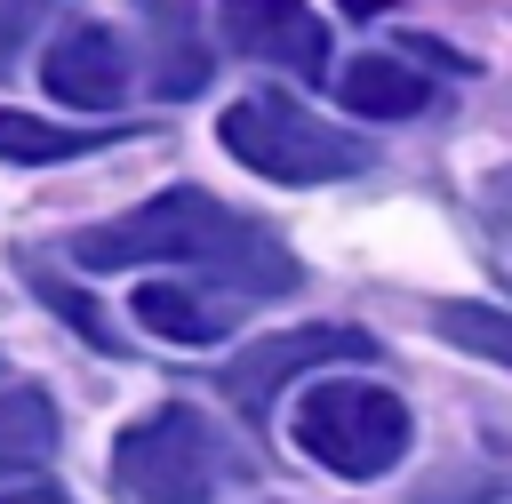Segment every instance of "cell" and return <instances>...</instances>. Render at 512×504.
<instances>
[{"instance_id":"cell-1","label":"cell","mask_w":512,"mask_h":504,"mask_svg":"<svg viewBox=\"0 0 512 504\" xmlns=\"http://www.w3.org/2000/svg\"><path fill=\"white\" fill-rule=\"evenodd\" d=\"M72 264H88V272L184 264V272H200V280L224 288V296H288V288L304 280L296 256H288L256 216L224 208V200L200 192V184H168V192H152L144 208L72 232Z\"/></svg>"},{"instance_id":"cell-2","label":"cell","mask_w":512,"mask_h":504,"mask_svg":"<svg viewBox=\"0 0 512 504\" xmlns=\"http://www.w3.org/2000/svg\"><path fill=\"white\" fill-rule=\"evenodd\" d=\"M288 440H296L320 472H336V480H384V472L408 456L416 416H408V400L384 392V384L312 376V384L296 392V408H288Z\"/></svg>"},{"instance_id":"cell-3","label":"cell","mask_w":512,"mask_h":504,"mask_svg":"<svg viewBox=\"0 0 512 504\" xmlns=\"http://www.w3.org/2000/svg\"><path fill=\"white\" fill-rule=\"evenodd\" d=\"M216 136H224V152H232L240 168H256V176H272V184H336V176H360V168L376 160L352 128H328L320 112H304V104L280 96V88H256V96L224 104Z\"/></svg>"},{"instance_id":"cell-4","label":"cell","mask_w":512,"mask_h":504,"mask_svg":"<svg viewBox=\"0 0 512 504\" xmlns=\"http://www.w3.org/2000/svg\"><path fill=\"white\" fill-rule=\"evenodd\" d=\"M112 480L128 504H216V488L232 480V448L200 408H152L144 424L120 432Z\"/></svg>"},{"instance_id":"cell-5","label":"cell","mask_w":512,"mask_h":504,"mask_svg":"<svg viewBox=\"0 0 512 504\" xmlns=\"http://www.w3.org/2000/svg\"><path fill=\"white\" fill-rule=\"evenodd\" d=\"M368 352H376V344H368V328H288V336H256V344H248L216 384L232 392V408H248V416L264 424L288 376L328 368V360H368Z\"/></svg>"},{"instance_id":"cell-6","label":"cell","mask_w":512,"mask_h":504,"mask_svg":"<svg viewBox=\"0 0 512 504\" xmlns=\"http://www.w3.org/2000/svg\"><path fill=\"white\" fill-rule=\"evenodd\" d=\"M224 40L256 64H280V72H304V80H328V24L320 8L304 0H224Z\"/></svg>"},{"instance_id":"cell-7","label":"cell","mask_w":512,"mask_h":504,"mask_svg":"<svg viewBox=\"0 0 512 504\" xmlns=\"http://www.w3.org/2000/svg\"><path fill=\"white\" fill-rule=\"evenodd\" d=\"M40 88L64 104V112H112L128 96V56L112 40V24H64L40 56Z\"/></svg>"},{"instance_id":"cell-8","label":"cell","mask_w":512,"mask_h":504,"mask_svg":"<svg viewBox=\"0 0 512 504\" xmlns=\"http://www.w3.org/2000/svg\"><path fill=\"white\" fill-rule=\"evenodd\" d=\"M144 16V72L152 96H200L208 88V40H200V0H136Z\"/></svg>"},{"instance_id":"cell-9","label":"cell","mask_w":512,"mask_h":504,"mask_svg":"<svg viewBox=\"0 0 512 504\" xmlns=\"http://www.w3.org/2000/svg\"><path fill=\"white\" fill-rule=\"evenodd\" d=\"M136 328H152L160 344H216L232 328V296L208 288V280H144L128 296Z\"/></svg>"},{"instance_id":"cell-10","label":"cell","mask_w":512,"mask_h":504,"mask_svg":"<svg viewBox=\"0 0 512 504\" xmlns=\"http://www.w3.org/2000/svg\"><path fill=\"white\" fill-rule=\"evenodd\" d=\"M336 96H344V112H360V120H416V112L432 104V80L408 72L400 56H352V64L336 72Z\"/></svg>"},{"instance_id":"cell-11","label":"cell","mask_w":512,"mask_h":504,"mask_svg":"<svg viewBox=\"0 0 512 504\" xmlns=\"http://www.w3.org/2000/svg\"><path fill=\"white\" fill-rule=\"evenodd\" d=\"M112 144V128H56V120H40V112H16V104H0V160H24V168H48V160H80V152H104Z\"/></svg>"},{"instance_id":"cell-12","label":"cell","mask_w":512,"mask_h":504,"mask_svg":"<svg viewBox=\"0 0 512 504\" xmlns=\"http://www.w3.org/2000/svg\"><path fill=\"white\" fill-rule=\"evenodd\" d=\"M48 448H56V408H48V392L8 384V392H0V472L40 464Z\"/></svg>"},{"instance_id":"cell-13","label":"cell","mask_w":512,"mask_h":504,"mask_svg":"<svg viewBox=\"0 0 512 504\" xmlns=\"http://www.w3.org/2000/svg\"><path fill=\"white\" fill-rule=\"evenodd\" d=\"M432 328H440L456 352H480V360L512 368V312H504V304H472V296H456V304H432Z\"/></svg>"},{"instance_id":"cell-14","label":"cell","mask_w":512,"mask_h":504,"mask_svg":"<svg viewBox=\"0 0 512 504\" xmlns=\"http://www.w3.org/2000/svg\"><path fill=\"white\" fill-rule=\"evenodd\" d=\"M32 288H40V304H48V312H64V320H72V328H80L96 352H120V328H112V320H104V312H96L80 288H64V280H48V272H32Z\"/></svg>"},{"instance_id":"cell-15","label":"cell","mask_w":512,"mask_h":504,"mask_svg":"<svg viewBox=\"0 0 512 504\" xmlns=\"http://www.w3.org/2000/svg\"><path fill=\"white\" fill-rule=\"evenodd\" d=\"M32 24H40V0H0V72L16 64V48H24Z\"/></svg>"},{"instance_id":"cell-16","label":"cell","mask_w":512,"mask_h":504,"mask_svg":"<svg viewBox=\"0 0 512 504\" xmlns=\"http://www.w3.org/2000/svg\"><path fill=\"white\" fill-rule=\"evenodd\" d=\"M0 504H72V496L48 488V480H16V488H0Z\"/></svg>"},{"instance_id":"cell-17","label":"cell","mask_w":512,"mask_h":504,"mask_svg":"<svg viewBox=\"0 0 512 504\" xmlns=\"http://www.w3.org/2000/svg\"><path fill=\"white\" fill-rule=\"evenodd\" d=\"M488 224H496V232H512V168L488 184Z\"/></svg>"}]
</instances>
